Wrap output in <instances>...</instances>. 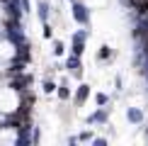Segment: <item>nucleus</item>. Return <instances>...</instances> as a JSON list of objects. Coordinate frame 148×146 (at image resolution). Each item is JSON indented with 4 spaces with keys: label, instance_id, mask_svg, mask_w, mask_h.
<instances>
[{
    "label": "nucleus",
    "instance_id": "obj_1",
    "mask_svg": "<svg viewBox=\"0 0 148 146\" xmlns=\"http://www.w3.org/2000/svg\"><path fill=\"white\" fill-rule=\"evenodd\" d=\"M134 5H136L141 12H148V0H134Z\"/></svg>",
    "mask_w": 148,
    "mask_h": 146
}]
</instances>
